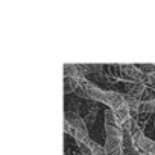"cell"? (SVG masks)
<instances>
[{
    "instance_id": "1",
    "label": "cell",
    "mask_w": 155,
    "mask_h": 155,
    "mask_svg": "<svg viewBox=\"0 0 155 155\" xmlns=\"http://www.w3.org/2000/svg\"><path fill=\"white\" fill-rule=\"evenodd\" d=\"M104 129H105V150L107 155H122L123 131L119 126L113 110L107 108L104 111Z\"/></svg>"
},
{
    "instance_id": "2",
    "label": "cell",
    "mask_w": 155,
    "mask_h": 155,
    "mask_svg": "<svg viewBox=\"0 0 155 155\" xmlns=\"http://www.w3.org/2000/svg\"><path fill=\"white\" fill-rule=\"evenodd\" d=\"M64 134H68L78 143H88L91 140L85 120L78 113H64Z\"/></svg>"
},
{
    "instance_id": "3",
    "label": "cell",
    "mask_w": 155,
    "mask_h": 155,
    "mask_svg": "<svg viewBox=\"0 0 155 155\" xmlns=\"http://www.w3.org/2000/svg\"><path fill=\"white\" fill-rule=\"evenodd\" d=\"M131 135L134 140L135 147L143 153V155H155V140L149 138L143 129H140V126L137 125V120H132V126H131Z\"/></svg>"
},
{
    "instance_id": "4",
    "label": "cell",
    "mask_w": 155,
    "mask_h": 155,
    "mask_svg": "<svg viewBox=\"0 0 155 155\" xmlns=\"http://www.w3.org/2000/svg\"><path fill=\"white\" fill-rule=\"evenodd\" d=\"M122 74H123V82H138L147 85L149 76L147 73H143L135 64H122Z\"/></svg>"
},
{
    "instance_id": "5",
    "label": "cell",
    "mask_w": 155,
    "mask_h": 155,
    "mask_svg": "<svg viewBox=\"0 0 155 155\" xmlns=\"http://www.w3.org/2000/svg\"><path fill=\"white\" fill-rule=\"evenodd\" d=\"M146 90V85L144 84H138V82H123V93L140 101L143 93Z\"/></svg>"
},
{
    "instance_id": "6",
    "label": "cell",
    "mask_w": 155,
    "mask_h": 155,
    "mask_svg": "<svg viewBox=\"0 0 155 155\" xmlns=\"http://www.w3.org/2000/svg\"><path fill=\"white\" fill-rule=\"evenodd\" d=\"M107 74L114 79L116 82H123V74H122V64H105Z\"/></svg>"
},
{
    "instance_id": "7",
    "label": "cell",
    "mask_w": 155,
    "mask_h": 155,
    "mask_svg": "<svg viewBox=\"0 0 155 155\" xmlns=\"http://www.w3.org/2000/svg\"><path fill=\"white\" fill-rule=\"evenodd\" d=\"M78 82L76 79H73V78H64V94L65 96H70V94H74V90L78 87Z\"/></svg>"
},
{
    "instance_id": "8",
    "label": "cell",
    "mask_w": 155,
    "mask_h": 155,
    "mask_svg": "<svg viewBox=\"0 0 155 155\" xmlns=\"http://www.w3.org/2000/svg\"><path fill=\"white\" fill-rule=\"evenodd\" d=\"M85 144H88V147L91 149V153L93 155H107V150H105V146L104 144H101V143H97L96 140H90L88 143H85Z\"/></svg>"
},
{
    "instance_id": "9",
    "label": "cell",
    "mask_w": 155,
    "mask_h": 155,
    "mask_svg": "<svg viewBox=\"0 0 155 155\" xmlns=\"http://www.w3.org/2000/svg\"><path fill=\"white\" fill-rule=\"evenodd\" d=\"M152 117H155L153 114H138L137 117V125L140 126V129H146L147 128V123L152 120Z\"/></svg>"
},
{
    "instance_id": "10",
    "label": "cell",
    "mask_w": 155,
    "mask_h": 155,
    "mask_svg": "<svg viewBox=\"0 0 155 155\" xmlns=\"http://www.w3.org/2000/svg\"><path fill=\"white\" fill-rule=\"evenodd\" d=\"M155 101V88H150V87H146L140 102H153Z\"/></svg>"
}]
</instances>
